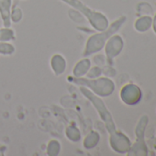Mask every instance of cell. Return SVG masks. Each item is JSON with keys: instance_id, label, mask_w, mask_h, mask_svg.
Listing matches in <instances>:
<instances>
[{"instance_id": "1", "label": "cell", "mask_w": 156, "mask_h": 156, "mask_svg": "<svg viewBox=\"0 0 156 156\" xmlns=\"http://www.w3.org/2000/svg\"><path fill=\"white\" fill-rule=\"evenodd\" d=\"M61 1L69 5L73 9L77 10L80 14L84 15L90 21L91 25L95 29L102 30V29L106 28L107 20H106L105 17L102 14L89 9L82 1H80V0H61Z\"/></svg>"}, {"instance_id": "2", "label": "cell", "mask_w": 156, "mask_h": 156, "mask_svg": "<svg viewBox=\"0 0 156 156\" xmlns=\"http://www.w3.org/2000/svg\"><path fill=\"white\" fill-rule=\"evenodd\" d=\"M11 9L12 0H0V16L5 28H10L11 26Z\"/></svg>"}, {"instance_id": "3", "label": "cell", "mask_w": 156, "mask_h": 156, "mask_svg": "<svg viewBox=\"0 0 156 156\" xmlns=\"http://www.w3.org/2000/svg\"><path fill=\"white\" fill-rule=\"evenodd\" d=\"M51 66L56 75H61L64 73L66 68L65 59L61 54H55L51 59Z\"/></svg>"}, {"instance_id": "4", "label": "cell", "mask_w": 156, "mask_h": 156, "mask_svg": "<svg viewBox=\"0 0 156 156\" xmlns=\"http://www.w3.org/2000/svg\"><path fill=\"white\" fill-rule=\"evenodd\" d=\"M89 67H90V61L86 58L82 59L73 67V73L75 77H82V76L86 75Z\"/></svg>"}, {"instance_id": "5", "label": "cell", "mask_w": 156, "mask_h": 156, "mask_svg": "<svg viewBox=\"0 0 156 156\" xmlns=\"http://www.w3.org/2000/svg\"><path fill=\"white\" fill-rule=\"evenodd\" d=\"M66 136L71 141H73V142H77L81 140L80 131L74 126H69L66 129Z\"/></svg>"}, {"instance_id": "6", "label": "cell", "mask_w": 156, "mask_h": 156, "mask_svg": "<svg viewBox=\"0 0 156 156\" xmlns=\"http://www.w3.org/2000/svg\"><path fill=\"white\" fill-rule=\"evenodd\" d=\"M15 40L14 31L10 28H3L0 29V41H10Z\"/></svg>"}, {"instance_id": "7", "label": "cell", "mask_w": 156, "mask_h": 156, "mask_svg": "<svg viewBox=\"0 0 156 156\" xmlns=\"http://www.w3.org/2000/svg\"><path fill=\"white\" fill-rule=\"evenodd\" d=\"M98 141V136L96 132H91L84 140V147L87 149H92L97 145Z\"/></svg>"}, {"instance_id": "8", "label": "cell", "mask_w": 156, "mask_h": 156, "mask_svg": "<svg viewBox=\"0 0 156 156\" xmlns=\"http://www.w3.org/2000/svg\"><path fill=\"white\" fill-rule=\"evenodd\" d=\"M60 150H61V145H60L59 141H57L56 140H52L48 144L47 153L51 156L58 155V153L60 152Z\"/></svg>"}, {"instance_id": "9", "label": "cell", "mask_w": 156, "mask_h": 156, "mask_svg": "<svg viewBox=\"0 0 156 156\" xmlns=\"http://www.w3.org/2000/svg\"><path fill=\"white\" fill-rule=\"evenodd\" d=\"M23 17V12L21 9L18 6H15L11 9V14H10V19L11 21L13 22H20L22 20Z\"/></svg>"}, {"instance_id": "10", "label": "cell", "mask_w": 156, "mask_h": 156, "mask_svg": "<svg viewBox=\"0 0 156 156\" xmlns=\"http://www.w3.org/2000/svg\"><path fill=\"white\" fill-rule=\"evenodd\" d=\"M15 51V47L9 43V42H4V41H0V53L4 54V55H10L14 53Z\"/></svg>"}]
</instances>
